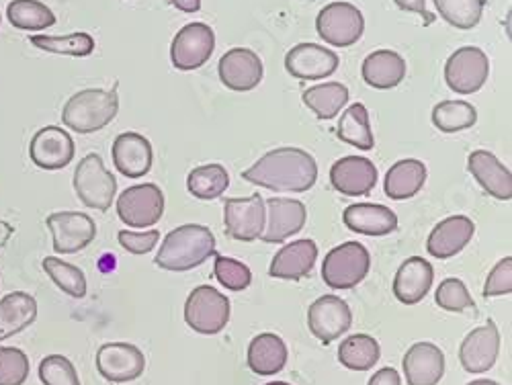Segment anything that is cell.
Listing matches in <instances>:
<instances>
[{"instance_id":"obj_29","label":"cell","mask_w":512,"mask_h":385,"mask_svg":"<svg viewBox=\"0 0 512 385\" xmlns=\"http://www.w3.org/2000/svg\"><path fill=\"white\" fill-rule=\"evenodd\" d=\"M37 318L35 297L25 291H13L0 299V342L27 330Z\"/></svg>"},{"instance_id":"obj_39","label":"cell","mask_w":512,"mask_h":385,"mask_svg":"<svg viewBox=\"0 0 512 385\" xmlns=\"http://www.w3.org/2000/svg\"><path fill=\"white\" fill-rule=\"evenodd\" d=\"M439 15L455 29H474L482 21L486 0H435Z\"/></svg>"},{"instance_id":"obj_35","label":"cell","mask_w":512,"mask_h":385,"mask_svg":"<svg viewBox=\"0 0 512 385\" xmlns=\"http://www.w3.org/2000/svg\"><path fill=\"white\" fill-rule=\"evenodd\" d=\"M228 185H230V175L222 164H205V166L193 168L187 177L189 193L203 201L222 197Z\"/></svg>"},{"instance_id":"obj_42","label":"cell","mask_w":512,"mask_h":385,"mask_svg":"<svg viewBox=\"0 0 512 385\" xmlns=\"http://www.w3.org/2000/svg\"><path fill=\"white\" fill-rule=\"evenodd\" d=\"M29 377V357L17 347L0 349V385H23Z\"/></svg>"},{"instance_id":"obj_8","label":"cell","mask_w":512,"mask_h":385,"mask_svg":"<svg viewBox=\"0 0 512 385\" xmlns=\"http://www.w3.org/2000/svg\"><path fill=\"white\" fill-rule=\"evenodd\" d=\"M318 35L328 46L349 48L361 39L365 31L363 13L351 3H330L316 19Z\"/></svg>"},{"instance_id":"obj_46","label":"cell","mask_w":512,"mask_h":385,"mask_svg":"<svg viewBox=\"0 0 512 385\" xmlns=\"http://www.w3.org/2000/svg\"><path fill=\"white\" fill-rule=\"evenodd\" d=\"M119 238V244L132 254H148L150 250L156 248L158 240H160V232L158 230H148V232H127V230H121L117 234Z\"/></svg>"},{"instance_id":"obj_45","label":"cell","mask_w":512,"mask_h":385,"mask_svg":"<svg viewBox=\"0 0 512 385\" xmlns=\"http://www.w3.org/2000/svg\"><path fill=\"white\" fill-rule=\"evenodd\" d=\"M510 293H512V259L506 256V259H502L488 275V281L484 285V297H498V295H510Z\"/></svg>"},{"instance_id":"obj_49","label":"cell","mask_w":512,"mask_h":385,"mask_svg":"<svg viewBox=\"0 0 512 385\" xmlns=\"http://www.w3.org/2000/svg\"><path fill=\"white\" fill-rule=\"evenodd\" d=\"M170 5L183 13H197L201 9V0H170Z\"/></svg>"},{"instance_id":"obj_5","label":"cell","mask_w":512,"mask_h":385,"mask_svg":"<svg viewBox=\"0 0 512 385\" xmlns=\"http://www.w3.org/2000/svg\"><path fill=\"white\" fill-rule=\"evenodd\" d=\"M74 191L78 199L99 211H107L117 193V179L109 173L99 154L84 156L74 170Z\"/></svg>"},{"instance_id":"obj_16","label":"cell","mask_w":512,"mask_h":385,"mask_svg":"<svg viewBox=\"0 0 512 385\" xmlns=\"http://www.w3.org/2000/svg\"><path fill=\"white\" fill-rule=\"evenodd\" d=\"M74 152L72 136L56 125L41 127L29 144V158L44 170L66 168L74 160Z\"/></svg>"},{"instance_id":"obj_9","label":"cell","mask_w":512,"mask_h":385,"mask_svg":"<svg viewBox=\"0 0 512 385\" xmlns=\"http://www.w3.org/2000/svg\"><path fill=\"white\" fill-rule=\"evenodd\" d=\"M490 74V60L484 50L467 46L459 48L445 64V80L457 95L478 93Z\"/></svg>"},{"instance_id":"obj_20","label":"cell","mask_w":512,"mask_h":385,"mask_svg":"<svg viewBox=\"0 0 512 385\" xmlns=\"http://www.w3.org/2000/svg\"><path fill=\"white\" fill-rule=\"evenodd\" d=\"M285 68L293 78L322 80L336 72L338 56L324 46L300 44L287 52Z\"/></svg>"},{"instance_id":"obj_33","label":"cell","mask_w":512,"mask_h":385,"mask_svg":"<svg viewBox=\"0 0 512 385\" xmlns=\"http://www.w3.org/2000/svg\"><path fill=\"white\" fill-rule=\"evenodd\" d=\"M336 136L345 144L355 146L359 150H371L375 146V138L369 125V111L363 103H355L343 113Z\"/></svg>"},{"instance_id":"obj_6","label":"cell","mask_w":512,"mask_h":385,"mask_svg":"<svg viewBox=\"0 0 512 385\" xmlns=\"http://www.w3.org/2000/svg\"><path fill=\"white\" fill-rule=\"evenodd\" d=\"M185 320L199 334H220L230 322V299L218 289L201 285L187 297Z\"/></svg>"},{"instance_id":"obj_34","label":"cell","mask_w":512,"mask_h":385,"mask_svg":"<svg viewBox=\"0 0 512 385\" xmlns=\"http://www.w3.org/2000/svg\"><path fill=\"white\" fill-rule=\"evenodd\" d=\"M302 99L318 119H332L349 103V89L340 82H324L308 89Z\"/></svg>"},{"instance_id":"obj_14","label":"cell","mask_w":512,"mask_h":385,"mask_svg":"<svg viewBox=\"0 0 512 385\" xmlns=\"http://www.w3.org/2000/svg\"><path fill=\"white\" fill-rule=\"evenodd\" d=\"M144 369V353L130 342H107L97 353V371L111 383L134 381Z\"/></svg>"},{"instance_id":"obj_24","label":"cell","mask_w":512,"mask_h":385,"mask_svg":"<svg viewBox=\"0 0 512 385\" xmlns=\"http://www.w3.org/2000/svg\"><path fill=\"white\" fill-rule=\"evenodd\" d=\"M433 281H435L433 265L426 259H420V256H412V259L402 263V267L396 273L394 295L404 306H416L426 297V293L431 291Z\"/></svg>"},{"instance_id":"obj_37","label":"cell","mask_w":512,"mask_h":385,"mask_svg":"<svg viewBox=\"0 0 512 385\" xmlns=\"http://www.w3.org/2000/svg\"><path fill=\"white\" fill-rule=\"evenodd\" d=\"M478 111L467 101H443L433 109V123L439 132L455 134L474 127Z\"/></svg>"},{"instance_id":"obj_4","label":"cell","mask_w":512,"mask_h":385,"mask_svg":"<svg viewBox=\"0 0 512 385\" xmlns=\"http://www.w3.org/2000/svg\"><path fill=\"white\" fill-rule=\"evenodd\" d=\"M369 269V250L361 242H345L326 254L322 279L330 289L345 291L357 287L369 275Z\"/></svg>"},{"instance_id":"obj_21","label":"cell","mask_w":512,"mask_h":385,"mask_svg":"<svg viewBox=\"0 0 512 385\" xmlns=\"http://www.w3.org/2000/svg\"><path fill=\"white\" fill-rule=\"evenodd\" d=\"M113 164L127 179H140L152 168V144L148 138L136 132H125L113 142Z\"/></svg>"},{"instance_id":"obj_32","label":"cell","mask_w":512,"mask_h":385,"mask_svg":"<svg viewBox=\"0 0 512 385\" xmlns=\"http://www.w3.org/2000/svg\"><path fill=\"white\" fill-rule=\"evenodd\" d=\"M381 355L379 342L369 334H353L340 342L338 361L351 371H369L377 365Z\"/></svg>"},{"instance_id":"obj_25","label":"cell","mask_w":512,"mask_h":385,"mask_svg":"<svg viewBox=\"0 0 512 385\" xmlns=\"http://www.w3.org/2000/svg\"><path fill=\"white\" fill-rule=\"evenodd\" d=\"M318 259V246L314 240H297L291 244H285L271 263V277L277 279H287V281H297L304 279L312 273L314 265Z\"/></svg>"},{"instance_id":"obj_12","label":"cell","mask_w":512,"mask_h":385,"mask_svg":"<svg viewBox=\"0 0 512 385\" xmlns=\"http://www.w3.org/2000/svg\"><path fill=\"white\" fill-rule=\"evenodd\" d=\"M52 238L54 250L58 254H74L87 248L97 236V224L91 216L80 211H56L46 220Z\"/></svg>"},{"instance_id":"obj_22","label":"cell","mask_w":512,"mask_h":385,"mask_svg":"<svg viewBox=\"0 0 512 385\" xmlns=\"http://www.w3.org/2000/svg\"><path fill=\"white\" fill-rule=\"evenodd\" d=\"M408 385H437L445 375V355L433 342H416L402 361Z\"/></svg>"},{"instance_id":"obj_15","label":"cell","mask_w":512,"mask_h":385,"mask_svg":"<svg viewBox=\"0 0 512 385\" xmlns=\"http://www.w3.org/2000/svg\"><path fill=\"white\" fill-rule=\"evenodd\" d=\"M267 222L261 240L267 244L283 242L297 232H302L308 220V209L302 201L287 197H271L265 203Z\"/></svg>"},{"instance_id":"obj_13","label":"cell","mask_w":512,"mask_h":385,"mask_svg":"<svg viewBox=\"0 0 512 385\" xmlns=\"http://www.w3.org/2000/svg\"><path fill=\"white\" fill-rule=\"evenodd\" d=\"M310 332L322 342L330 345L353 326V312L345 299L336 295H322L308 310Z\"/></svg>"},{"instance_id":"obj_1","label":"cell","mask_w":512,"mask_h":385,"mask_svg":"<svg viewBox=\"0 0 512 385\" xmlns=\"http://www.w3.org/2000/svg\"><path fill=\"white\" fill-rule=\"evenodd\" d=\"M242 179L279 193H304L318 179V164L302 148H277L246 168Z\"/></svg>"},{"instance_id":"obj_51","label":"cell","mask_w":512,"mask_h":385,"mask_svg":"<svg viewBox=\"0 0 512 385\" xmlns=\"http://www.w3.org/2000/svg\"><path fill=\"white\" fill-rule=\"evenodd\" d=\"M467 385H500V383H496V381H492V379H476V381L467 383Z\"/></svg>"},{"instance_id":"obj_30","label":"cell","mask_w":512,"mask_h":385,"mask_svg":"<svg viewBox=\"0 0 512 385\" xmlns=\"http://www.w3.org/2000/svg\"><path fill=\"white\" fill-rule=\"evenodd\" d=\"M287 345L281 336L265 332L259 334L248 347V367L256 375H275L287 365Z\"/></svg>"},{"instance_id":"obj_43","label":"cell","mask_w":512,"mask_h":385,"mask_svg":"<svg viewBox=\"0 0 512 385\" xmlns=\"http://www.w3.org/2000/svg\"><path fill=\"white\" fill-rule=\"evenodd\" d=\"M435 299L439 308H443L445 312H465L469 308H476L474 297L469 295L465 283L459 279H445L439 285Z\"/></svg>"},{"instance_id":"obj_41","label":"cell","mask_w":512,"mask_h":385,"mask_svg":"<svg viewBox=\"0 0 512 385\" xmlns=\"http://www.w3.org/2000/svg\"><path fill=\"white\" fill-rule=\"evenodd\" d=\"M213 256H216V267H213V273H216V279L228 291H244L252 283V273L244 263L222 254H213Z\"/></svg>"},{"instance_id":"obj_10","label":"cell","mask_w":512,"mask_h":385,"mask_svg":"<svg viewBox=\"0 0 512 385\" xmlns=\"http://www.w3.org/2000/svg\"><path fill=\"white\" fill-rule=\"evenodd\" d=\"M267 222L265 201L259 193L244 199H226L224 224L226 234L238 242L259 240Z\"/></svg>"},{"instance_id":"obj_50","label":"cell","mask_w":512,"mask_h":385,"mask_svg":"<svg viewBox=\"0 0 512 385\" xmlns=\"http://www.w3.org/2000/svg\"><path fill=\"white\" fill-rule=\"evenodd\" d=\"M15 234V228L9 224V222H5V220H0V248H5L7 246V242L11 240V236Z\"/></svg>"},{"instance_id":"obj_2","label":"cell","mask_w":512,"mask_h":385,"mask_svg":"<svg viewBox=\"0 0 512 385\" xmlns=\"http://www.w3.org/2000/svg\"><path fill=\"white\" fill-rule=\"evenodd\" d=\"M213 254H216L213 232L199 224H187L164 238L154 263L164 271L185 273L203 265Z\"/></svg>"},{"instance_id":"obj_40","label":"cell","mask_w":512,"mask_h":385,"mask_svg":"<svg viewBox=\"0 0 512 385\" xmlns=\"http://www.w3.org/2000/svg\"><path fill=\"white\" fill-rule=\"evenodd\" d=\"M44 271L70 297L80 299L87 295V277H84V273L78 267L62 259H54V256H48V259H44Z\"/></svg>"},{"instance_id":"obj_3","label":"cell","mask_w":512,"mask_h":385,"mask_svg":"<svg viewBox=\"0 0 512 385\" xmlns=\"http://www.w3.org/2000/svg\"><path fill=\"white\" fill-rule=\"evenodd\" d=\"M119 111L115 91L87 89L72 95L62 111V121L76 134H95L107 127Z\"/></svg>"},{"instance_id":"obj_52","label":"cell","mask_w":512,"mask_h":385,"mask_svg":"<svg viewBox=\"0 0 512 385\" xmlns=\"http://www.w3.org/2000/svg\"><path fill=\"white\" fill-rule=\"evenodd\" d=\"M267 385H291V383H287V381H271Z\"/></svg>"},{"instance_id":"obj_44","label":"cell","mask_w":512,"mask_h":385,"mask_svg":"<svg viewBox=\"0 0 512 385\" xmlns=\"http://www.w3.org/2000/svg\"><path fill=\"white\" fill-rule=\"evenodd\" d=\"M39 379L44 385H80L72 361L62 355H50L39 363Z\"/></svg>"},{"instance_id":"obj_7","label":"cell","mask_w":512,"mask_h":385,"mask_svg":"<svg viewBox=\"0 0 512 385\" xmlns=\"http://www.w3.org/2000/svg\"><path fill=\"white\" fill-rule=\"evenodd\" d=\"M119 220L130 228L156 226L164 213V195L158 185L144 183L125 189L117 199Z\"/></svg>"},{"instance_id":"obj_31","label":"cell","mask_w":512,"mask_h":385,"mask_svg":"<svg viewBox=\"0 0 512 385\" xmlns=\"http://www.w3.org/2000/svg\"><path fill=\"white\" fill-rule=\"evenodd\" d=\"M426 183V166L420 160L406 158L396 162L386 175V195L396 201L410 199L420 193Z\"/></svg>"},{"instance_id":"obj_18","label":"cell","mask_w":512,"mask_h":385,"mask_svg":"<svg viewBox=\"0 0 512 385\" xmlns=\"http://www.w3.org/2000/svg\"><path fill=\"white\" fill-rule=\"evenodd\" d=\"M332 187L347 197L369 195L377 185V168L369 158L347 156L330 168Z\"/></svg>"},{"instance_id":"obj_47","label":"cell","mask_w":512,"mask_h":385,"mask_svg":"<svg viewBox=\"0 0 512 385\" xmlns=\"http://www.w3.org/2000/svg\"><path fill=\"white\" fill-rule=\"evenodd\" d=\"M367 385H402V377H400V373H398L396 369L383 367V369H379V371L369 379Z\"/></svg>"},{"instance_id":"obj_28","label":"cell","mask_w":512,"mask_h":385,"mask_svg":"<svg viewBox=\"0 0 512 385\" xmlns=\"http://www.w3.org/2000/svg\"><path fill=\"white\" fill-rule=\"evenodd\" d=\"M361 72L369 87L377 91H388L398 87L406 78V62L392 50H379L365 58Z\"/></svg>"},{"instance_id":"obj_36","label":"cell","mask_w":512,"mask_h":385,"mask_svg":"<svg viewBox=\"0 0 512 385\" xmlns=\"http://www.w3.org/2000/svg\"><path fill=\"white\" fill-rule=\"evenodd\" d=\"M7 17L15 29L39 31L56 25V15L39 0H13L7 7Z\"/></svg>"},{"instance_id":"obj_17","label":"cell","mask_w":512,"mask_h":385,"mask_svg":"<svg viewBox=\"0 0 512 385\" xmlns=\"http://www.w3.org/2000/svg\"><path fill=\"white\" fill-rule=\"evenodd\" d=\"M500 353V332L490 320L465 336L459 349V361L467 373H486L494 367Z\"/></svg>"},{"instance_id":"obj_48","label":"cell","mask_w":512,"mask_h":385,"mask_svg":"<svg viewBox=\"0 0 512 385\" xmlns=\"http://www.w3.org/2000/svg\"><path fill=\"white\" fill-rule=\"evenodd\" d=\"M394 3H396L402 11H412V13H418V15H422V17L429 15V11H426L424 0H394Z\"/></svg>"},{"instance_id":"obj_38","label":"cell","mask_w":512,"mask_h":385,"mask_svg":"<svg viewBox=\"0 0 512 385\" xmlns=\"http://www.w3.org/2000/svg\"><path fill=\"white\" fill-rule=\"evenodd\" d=\"M31 44L44 52L72 56V58H87L95 52V39L89 33H70L62 37L52 35H33Z\"/></svg>"},{"instance_id":"obj_26","label":"cell","mask_w":512,"mask_h":385,"mask_svg":"<svg viewBox=\"0 0 512 385\" xmlns=\"http://www.w3.org/2000/svg\"><path fill=\"white\" fill-rule=\"evenodd\" d=\"M476 232L474 222L465 218V216H453L443 220L429 236V242H426V248H429V254L435 256V259H451V256L459 254L469 242H472Z\"/></svg>"},{"instance_id":"obj_23","label":"cell","mask_w":512,"mask_h":385,"mask_svg":"<svg viewBox=\"0 0 512 385\" xmlns=\"http://www.w3.org/2000/svg\"><path fill=\"white\" fill-rule=\"evenodd\" d=\"M467 170L482 185V189L500 199H512V175L510 170L488 150H476L467 158Z\"/></svg>"},{"instance_id":"obj_11","label":"cell","mask_w":512,"mask_h":385,"mask_svg":"<svg viewBox=\"0 0 512 385\" xmlns=\"http://www.w3.org/2000/svg\"><path fill=\"white\" fill-rule=\"evenodd\" d=\"M213 50H216L213 29L205 23H189L175 35L170 60L179 70H197L211 58Z\"/></svg>"},{"instance_id":"obj_19","label":"cell","mask_w":512,"mask_h":385,"mask_svg":"<svg viewBox=\"0 0 512 385\" xmlns=\"http://www.w3.org/2000/svg\"><path fill=\"white\" fill-rule=\"evenodd\" d=\"M220 78L230 91L248 93L263 80V62L252 50L234 48L220 60Z\"/></svg>"},{"instance_id":"obj_27","label":"cell","mask_w":512,"mask_h":385,"mask_svg":"<svg viewBox=\"0 0 512 385\" xmlns=\"http://www.w3.org/2000/svg\"><path fill=\"white\" fill-rule=\"evenodd\" d=\"M343 222L351 232L365 236H388L398 228V216L386 205L357 203L345 209Z\"/></svg>"}]
</instances>
